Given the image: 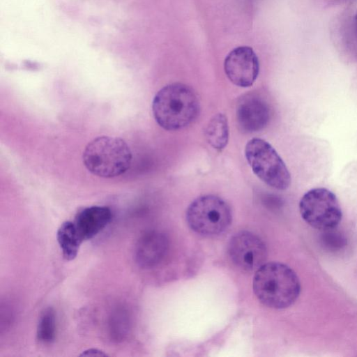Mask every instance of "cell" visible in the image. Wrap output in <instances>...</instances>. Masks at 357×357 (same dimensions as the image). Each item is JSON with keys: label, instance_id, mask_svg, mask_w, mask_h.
<instances>
[{"label": "cell", "instance_id": "obj_1", "mask_svg": "<svg viewBox=\"0 0 357 357\" xmlns=\"http://www.w3.org/2000/svg\"><path fill=\"white\" fill-rule=\"evenodd\" d=\"M199 102L188 86L174 83L162 88L155 96L152 111L158 124L166 130H177L192 123L198 116Z\"/></svg>", "mask_w": 357, "mask_h": 357}, {"label": "cell", "instance_id": "obj_2", "mask_svg": "<svg viewBox=\"0 0 357 357\" xmlns=\"http://www.w3.org/2000/svg\"><path fill=\"white\" fill-rule=\"evenodd\" d=\"M252 285L259 301L275 309L289 307L301 292V283L296 273L279 262H269L260 266L256 271Z\"/></svg>", "mask_w": 357, "mask_h": 357}, {"label": "cell", "instance_id": "obj_3", "mask_svg": "<svg viewBox=\"0 0 357 357\" xmlns=\"http://www.w3.org/2000/svg\"><path fill=\"white\" fill-rule=\"evenodd\" d=\"M82 159L91 174L102 178H113L124 174L130 168L132 152L123 139L100 136L86 145Z\"/></svg>", "mask_w": 357, "mask_h": 357}, {"label": "cell", "instance_id": "obj_4", "mask_svg": "<svg viewBox=\"0 0 357 357\" xmlns=\"http://www.w3.org/2000/svg\"><path fill=\"white\" fill-rule=\"evenodd\" d=\"M245 155L255 174L264 183L277 190L291 184V174L280 156L266 141L254 138L245 148Z\"/></svg>", "mask_w": 357, "mask_h": 357}, {"label": "cell", "instance_id": "obj_5", "mask_svg": "<svg viewBox=\"0 0 357 357\" xmlns=\"http://www.w3.org/2000/svg\"><path fill=\"white\" fill-rule=\"evenodd\" d=\"M231 211L229 205L215 195L201 196L188 206L186 220L196 233L211 236L222 234L230 225Z\"/></svg>", "mask_w": 357, "mask_h": 357}, {"label": "cell", "instance_id": "obj_6", "mask_svg": "<svg viewBox=\"0 0 357 357\" xmlns=\"http://www.w3.org/2000/svg\"><path fill=\"white\" fill-rule=\"evenodd\" d=\"M299 210L309 225L322 231L335 229L342 217L336 195L324 188H313L304 194L299 203Z\"/></svg>", "mask_w": 357, "mask_h": 357}, {"label": "cell", "instance_id": "obj_7", "mask_svg": "<svg viewBox=\"0 0 357 357\" xmlns=\"http://www.w3.org/2000/svg\"><path fill=\"white\" fill-rule=\"evenodd\" d=\"M228 252L234 264L245 271H257L265 264L267 250L263 241L255 234L242 231L232 236Z\"/></svg>", "mask_w": 357, "mask_h": 357}, {"label": "cell", "instance_id": "obj_8", "mask_svg": "<svg viewBox=\"0 0 357 357\" xmlns=\"http://www.w3.org/2000/svg\"><path fill=\"white\" fill-rule=\"evenodd\" d=\"M224 68L227 77L234 84L248 87L252 85L258 76L259 63L252 48L241 46L228 54Z\"/></svg>", "mask_w": 357, "mask_h": 357}, {"label": "cell", "instance_id": "obj_9", "mask_svg": "<svg viewBox=\"0 0 357 357\" xmlns=\"http://www.w3.org/2000/svg\"><path fill=\"white\" fill-rule=\"evenodd\" d=\"M236 119L241 129L253 132L264 128L269 120V109L264 101L258 97L248 96L238 103Z\"/></svg>", "mask_w": 357, "mask_h": 357}, {"label": "cell", "instance_id": "obj_10", "mask_svg": "<svg viewBox=\"0 0 357 357\" xmlns=\"http://www.w3.org/2000/svg\"><path fill=\"white\" fill-rule=\"evenodd\" d=\"M168 248V240L161 232L150 231L138 240L135 257L137 264L145 268L153 267L164 258Z\"/></svg>", "mask_w": 357, "mask_h": 357}, {"label": "cell", "instance_id": "obj_11", "mask_svg": "<svg viewBox=\"0 0 357 357\" xmlns=\"http://www.w3.org/2000/svg\"><path fill=\"white\" fill-rule=\"evenodd\" d=\"M112 216L106 206H93L80 211L73 223L82 241L96 236L110 222Z\"/></svg>", "mask_w": 357, "mask_h": 357}, {"label": "cell", "instance_id": "obj_12", "mask_svg": "<svg viewBox=\"0 0 357 357\" xmlns=\"http://www.w3.org/2000/svg\"><path fill=\"white\" fill-rule=\"evenodd\" d=\"M205 137L208 143L215 149L221 151L229 139V126L227 116L222 113L214 115L208 121Z\"/></svg>", "mask_w": 357, "mask_h": 357}, {"label": "cell", "instance_id": "obj_13", "mask_svg": "<svg viewBox=\"0 0 357 357\" xmlns=\"http://www.w3.org/2000/svg\"><path fill=\"white\" fill-rule=\"evenodd\" d=\"M56 238L63 257L68 261L73 260L82 242L73 222H63L57 230Z\"/></svg>", "mask_w": 357, "mask_h": 357}, {"label": "cell", "instance_id": "obj_14", "mask_svg": "<svg viewBox=\"0 0 357 357\" xmlns=\"http://www.w3.org/2000/svg\"><path fill=\"white\" fill-rule=\"evenodd\" d=\"M130 328V315L126 309L117 308L111 314L109 319V331L112 340L116 342L123 341L129 333Z\"/></svg>", "mask_w": 357, "mask_h": 357}, {"label": "cell", "instance_id": "obj_15", "mask_svg": "<svg viewBox=\"0 0 357 357\" xmlns=\"http://www.w3.org/2000/svg\"><path fill=\"white\" fill-rule=\"evenodd\" d=\"M56 331L55 313L52 308L48 307L40 317L36 331L37 339L43 344H50L55 340Z\"/></svg>", "mask_w": 357, "mask_h": 357}, {"label": "cell", "instance_id": "obj_16", "mask_svg": "<svg viewBox=\"0 0 357 357\" xmlns=\"http://www.w3.org/2000/svg\"><path fill=\"white\" fill-rule=\"evenodd\" d=\"M320 241L324 248L331 252L339 251L347 244L343 234L333 229L324 230L321 235Z\"/></svg>", "mask_w": 357, "mask_h": 357}, {"label": "cell", "instance_id": "obj_17", "mask_svg": "<svg viewBox=\"0 0 357 357\" xmlns=\"http://www.w3.org/2000/svg\"><path fill=\"white\" fill-rule=\"evenodd\" d=\"M81 356H106L107 354L102 351L98 349H89L84 351L81 354Z\"/></svg>", "mask_w": 357, "mask_h": 357}, {"label": "cell", "instance_id": "obj_18", "mask_svg": "<svg viewBox=\"0 0 357 357\" xmlns=\"http://www.w3.org/2000/svg\"><path fill=\"white\" fill-rule=\"evenodd\" d=\"M355 24H356V29H357V12H356V14L355 15Z\"/></svg>", "mask_w": 357, "mask_h": 357}]
</instances>
